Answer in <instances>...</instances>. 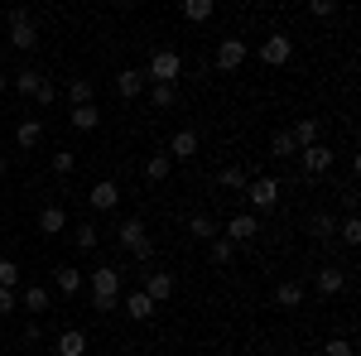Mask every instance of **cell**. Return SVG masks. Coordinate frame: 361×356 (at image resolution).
<instances>
[{"label": "cell", "mask_w": 361, "mask_h": 356, "mask_svg": "<svg viewBox=\"0 0 361 356\" xmlns=\"http://www.w3.org/2000/svg\"><path fill=\"white\" fill-rule=\"evenodd\" d=\"M87 289H92V303H97L102 313H116V308H121V270L97 265V270L87 274Z\"/></svg>", "instance_id": "cell-1"}, {"label": "cell", "mask_w": 361, "mask_h": 356, "mask_svg": "<svg viewBox=\"0 0 361 356\" xmlns=\"http://www.w3.org/2000/svg\"><path fill=\"white\" fill-rule=\"evenodd\" d=\"M178 73H183V58H178V49H154L149 68H145V82L178 87Z\"/></svg>", "instance_id": "cell-2"}, {"label": "cell", "mask_w": 361, "mask_h": 356, "mask_svg": "<svg viewBox=\"0 0 361 356\" xmlns=\"http://www.w3.org/2000/svg\"><path fill=\"white\" fill-rule=\"evenodd\" d=\"M116 241H121V246L130 250V255H140V260H149V236H145V221L140 217H126L121 221V226H116Z\"/></svg>", "instance_id": "cell-3"}, {"label": "cell", "mask_w": 361, "mask_h": 356, "mask_svg": "<svg viewBox=\"0 0 361 356\" xmlns=\"http://www.w3.org/2000/svg\"><path fill=\"white\" fill-rule=\"evenodd\" d=\"M10 44H15L20 54H29V49L39 44V29H34V20H29L25 10H10Z\"/></svg>", "instance_id": "cell-4"}, {"label": "cell", "mask_w": 361, "mask_h": 356, "mask_svg": "<svg viewBox=\"0 0 361 356\" xmlns=\"http://www.w3.org/2000/svg\"><path fill=\"white\" fill-rule=\"evenodd\" d=\"M294 58V39L289 34H270L265 44H260V63H270V68H284Z\"/></svg>", "instance_id": "cell-5"}, {"label": "cell", "mask_w": 361, "mask_h": 356, "mask_svg": "<svg viewBox=\"0 0 361 356\" xmlns=\"http://www.w3.org/2000/svg\"><path fill=\"white\" fill-rule=\"evenodd\" d=\"M246 197L255 202V212H270V207H279V183L275 178H250Z\"/></svg>", "instance_id": "cell-6"}, {"label": "cell", "mask_w": 361, "mask_h": 356, "mask_svg": "<svg viewBox=\"0 0 361 356\" xmlns=\"http://www.w3.org/2000/svg\"><path fill=\"white\" fill-rule=\"evenodd\" d=\"M116 202H121V188H116L111 178L92 183V192H87V207H92V212H116Z\"/></svg>", "instance_id": "cell-7"}, {"label": "cell", "mask_w": 361, "mask_h": 356, "mask_svg": "<svg viewBox=\"0 0 361 356\" xmlns=\"http://www.w3.org/2000/svg\"><path fill=\"white\" fill-rule=\"evenodd\" d=\"M246 39H222V44H217V68H222V73H236V68H241V63H246Z\"/></svg>", "instance_id": "cell-8"}, {"label": "cell", "mask_w": 361, "mask_h": 356, "mask_svg": "<svg viewBox=\"0 0 361 356\" xmlns=\"http://www.w3.org/2000/svg\"><path fill=\"white\" fill-rule=\"evenodd\" d=\"M255 236H260V221L250 217V212L226 221V241H231V246H246V241H255Z\"/></svg>", "instance_id": "cell-9"}, {"label": "cell", "mask_w": 361, "mask_h": 356, "mask_svg": "<svg viewBox=\"0 0 361 356\" xmlns=\"http://www.w3.org/2000/svg\"><path fill=\"white\" fill-rule=\"evenodd\" d=\"M173 289H178V284H173V274H169V270H154L149 279H145V294H149V303H154V308L173 299Z\"/></svg>", "instance_id": "cell-10"}, {"label": "cell", "mask_w": 361, "mask_h": 356, "mask_svg": "<svg viewBox=\"0 0 361 356\" xmlns=\"http://www.w3.org/2000/svg\"><path fill=\"white\" fill-rule=\"evenodd\" d=\"M318 135H323V121H313V116H304V121H294V130H289V140H294V149H308V145H318Z\"/></svg>", "instance_id": "cell-11"}, {"label": "cell", "mask_w": 361, "mask_h": 356, "mask_svg": "<svg viewBox=\"0 0 361 356\" xmlns=\"http://www.w3.org/2000/svg\"><path fill=\"white\" fill-rule=\"evenodd\" d=\"M197 154V130H173V140H169V159H193Z\"/></svg>", "instance_id": "cell-12"}, {"label": "cell", "mask_w": 361, "mask_h": 356, "mask_svg": "<svg viewBox=\"0 0 361 356\" xmlns=\"http://www.w3.org/2000/svg\"><path fill=\"white\" fill-rule=\"evenodd\" d=\"M299 159H304L308 173H328L333 168V149L328 145H308V149H299Z\"/></svg>", "instance_id": "cell-13"}, {"label": "cell", "mask_w": 361, "mask_h": 356, "mask_svg": "<svg viewBox=\"0 0 361 356\" xmlns=\"http://www.w3.org/2000/svg\"><path fill=\"white\" fill-rule=\"evenodd\" d=\"M313 284H318V294H323V299H333V294H342V289H347V274L337 270V265H323Z\"/></svg>", "instance_id": "cell-14"}, {"label": "cell", "mask_w": 361, "mask_h": 356, "mask_svg": "<svg viewBox=\"0 0 361 356\" xmlns=\"http://www.w3.org/2000/svg\"><path fill=\"white\" fill-rule=\"evenodd\" d=\"M140 87H145V73H140V68H121V73H116V97L135 102V97H140Z\"/></svg>", "instance_id": "cell-15"}, {"label": "cell", "mask_w": 361, "mask_h": 356, "mask_svg": "<svg viewBox=\"0 0 361 356\" xmlns=\"http://www.w3.org/2000/svg\"><path fill=\"white\" fill-rule=\"evenodd\" d=\"M54 352H58V356H87V332H78V328H68V332H58V342H54Z\"/></svg>", "instance_id": "cell-16"}, {"label": "cell", "mask_w": 361, "mask_h": 356, "mask_svg": "<svg viewBox=\"0 0 361 356\" xmlns=\"http://www.w3.org/2000/svg\"><path fill=\"white\" fill-rule=\"evenodd\" d=\"M54 284L63 289V299H73V294H78V289L87 284V274H82V270H73V265H58V270H54Z\"/></svg>", "instance_id": "cell-17"}, {"label": "cell", "mask_w": 361, "mask_h": 356, "mask_svg": "<svg viewBox=\"0 0 361 356\" xmlns=\"http://www.w3.org/2000/svg\"><path fill=\"white\" fill-rule=\"evenodd\" d=\"M39 140H44V121H34V116H25V121L15 125V145H20V149H34Z\"/></svg>", "instance_id": "cell-18"}, {"label": "cell", "mask_w": 361, "mask_h": 356, "mask_svg": "<svg viewBox=\"0 0 361 356\" xmlns=\"http://www.w3.org/2000/svg\"><path fill=\"white\" fill-rule=\"evenodd\" d=\"M63 226H68V207H58V202H49V207L39 212V231H44V236H58Z\"/></svg>", "instance_id": "cell-19"}, {"label": "cell", "mask_w": 361, "mask_h": 356, "mask_svg": "<svg viewBox=\"0 0 361 356\" xmlns=\"http://www.w3.org/2000/svg\"><path fill=\"white\" fill-rule=\"evenodd\" d=\"M121 308H126V313H130L135 323H145V318H154V303H149V294H145V289H135V294H126V299H121Z\"/></svg>", "instance_id": "cell-20"}, {"label": "cell", "mask_w": 361, "mask_h": 356, "mask_svg": "<svg viewBox=\"0 0 361 356\" xmlns=\"http://www.w3.org/2000/svg\"><path fill=\"white\" fill-rule=\"evenodd\" d=\"M68 121H73V130H97V125H102V106H97V102H92V106H73Z\"/></svg>", "instance_id": "cell-21"}, {"label": "cell", "mask_w": 361, "mask_h": 356, "mask_svg": "<svg viewBox=\"0 0 361 356\" xmlns=\"http://www.w3.org/2000/svg\"><path fill=\"white\" fill-rule=\"evenodd\" d=\"M275 303L279 308H299V303H304V284H299V279H284L275 289Z\"/></svg>", "instance_id": "cell-22"}, {"label": "cell", "mask_w": 361, "mask_h": 356, "mask_svg": "<svg viewBox=\"0 0 361 356\" xmlns=\"http://www.w3.org/2000/svg\"><path fill=\"white\" fill-rule=\"evenodd\" d=\"M20 303H25V313H49V289H39V284H25Z\"/></svg>", "instance_id": "cell-23"}, {"label": "cell", "mask_w": 361, "mask_h": 356, "mask_svg": "<svg viewBox=\"0 0 361 356\" xmlns=\"http://www.w3.org/2000/svg\"><path fill=\"white\" fill-rule=\"evenodd\" d=\"M207 255H212V265H231V260H236V246H231L226 236H212V241H207Z\"/></svg>", "instance_id": "cell-24"}, {"label": "cell", "mask_w": 361, "mask_h": 356, "mask_svg": "<svg viewBox=\"0 0 361 356\" xmlns=\"http://www.w3.org/2000/svg\"><path fill=\"white\" fill-rule=\"evenodd\" d=\"M212 10H217L212 0H183V20H188V25H202V20H212Z\"/></svg>", "instance_id": "cell-25"}, {"label": "cell", "mask_w": 361, "mask_h": 356, "mask_svg": "<svg viewBox=\"0 0 361 356\" xmlns=\"http://www.w3.org/2000/svg\"><path fill=\"white\" fill-rule=\"evenodd\" d=\"M188 231H193L197 241H212V236H217V221L207 217V212H193V217H188Z\"/></svg>", "instance_id": "cell-26"}, {"label": "cell", "mask_w": 361, "mask_h": 356, "mask_svg": "<svg viewBox=\"0 0 361 356\" xmlns=\"http://www.w3.org/2000/svg\"><path fill=\"white\" fill-rule=\"evenodd\" d=\"M10 82H15V92H20V97H34V92H39V82H44V73H34V68H25V73H15Z\"/></svg>", "instance_id": "cell-27"}, {"label": "cell", "mask_w": 361, "mask_h": 356, "mask_svg": "<svg viewBox=\"0 0 361 356\" xmlns=\"http://www.w3.org/2000/svg\"><path fill=\"white\" fill-rule=\"evenodd\" d=\"M92 92H97V87L87 82V78H73V82H68V102H73V106H92Z\"/></svg>", "instance_id": "cell-28"}, {"label": "cell", "mask_w": 361, "mask_h": 356, "mask_svg": "<svg viewBox=\"0 0 361 356\" xmlns=\"http://www.w3.org/2000/svg\"><path fill=\"white\" fill-rule=\"evenodd\" d=\"M169 168H173V159H169V154H154V159L145 164V178H149V183H164Z\"/></svg>", "instance_id": "cell-29"}, {"label": "cell", "mask_w": 361, "mask_h": 356, "mask_svg": "<svg viewBox=\"0 0 361 356\" xmlns=\"http://www.w3.org/2000/svg\"><path fill=\"white\" fill-rule=\"evenodd\" d=\"M73 241H78V250H97L102 236H97V226H92V221H82V226H73Z\"/></svg>", "instance_id": "cell-30"}, {"label": "cell", "mask_w": 361, "mask_h": 356, "mask_svg": "<svg viewBox=\"0 0 361 356\" xmlns=\"http://www.w3.org/2000/svg\"><path fill=\"white\" fill-rule=\"evenodd\" d=\"M217 183H222V188H246L250 178H246V168H236V164H226L222 173H217Z\"/></svg>", "instance_id": "cell-31"}, {"label": "cell", "mask_w": 361, "mask_h": 356, "mask_svg": "<svg viewBox=\"0 0 361 356\" xmlns=\"http://www.w3.org/2000/svg\"><path fill=\"white\" fill-rule=\"evenodd\" d=\"M149 102H154L159 111H169L173 102H178V87H159V82H154V87H149Z\"/></svg>", "instance_id": "cell-32"}, {"label": "cell", "mask_w": 361, "mask_h": 356, "mask_svg": "<svg viewBox=\"0 0 361 356\" xmlns=\"http://www.w3.org/2000/svg\"><path fill=\"white\" fill-rule=\"evenodd\" d=\"M270 154H279V159H294V140H289V130H275V135H270Z\"/></svg>", "instance_id": "cell-33"}, {"label": "cell", "mask_w": 361, "mask_h": 356, "mask_svg": "<svg viewBox=\"0 0 361 356\" xmlns=\"http://www.w3.org/2000/svg\"><path fill=\"white\" fill-rule=\"evenodd\" d=\"M308 226H313V236H318V241H328V236H333L337 226H333V217H328V212H313V221H308Z\"/></svg>", "instance_id": "cell-34"}, {"label": "cell", "mask_w": 361, "mask_h": 356, "mask_svg": "<svg viewBox=\"0 0 361 356\" xmlns=\"http://www.w3.org/2000/svg\"><path fill=\"white\" fill-rule=\"evenodd\" d=\"M337 236H342L347 246H361V221H357V217H347L342 226H337Z\"/></svg>", "instance_id": "cell-35"}, {"label": "cell", "mask_w": 361, "mask_h": 356, "mask_svg": "<svg viewBox=\"0 0 361 356\" xmlns=\"http://www.w3.org/2000/svg\"><path fill=\"white\" fill-rule=\"evenodd\" d=\"M34 102H39V106H54V102H58V82H54V78H44V82H39Z\"/></svg>", "instance_id": "cell-36"}, {"label": "cell", "mask_w": 361, "mask_h": 356, "mask_svg": "<svg viewBox=\"0 0 361 356\" xmlns=\"http://www.w3.org/2000/svg\"><path fill=\"white\" fill-rule=\"evenodd\" d=\"M20 284V265L15 260H0V289H15Z\"/></svg>", "instance_id": "cell-37"}, {"label": "cell", "mask_w": 361, "mask_h": 356, "mask_svg": "<svg viewBox=\"0 0 361 356\" xmlns=\"http://www.w3.org/2000/svg\"><path fill=\"white\" fill-rule=\"evenodd\" d=\"M323 356H352V342L347 337H333V342H323Z\"/></svg>", "instance_id": "cell-38"}, {"label": "cell", "mask_w": 361, "mask_h": 356, "mask_svg": "<svg viewBox=\"0 0 361 356\" xmlns=\"http://www.w3.org/2000/svg\"><path fill=\"white\" fill-rule=\"evenodd\" d=\"M73 164H78V154H68V149L54 154V173H58V178H63V173H73Z\"/></svg>", "instance_id": "cell-39"}, {"label": "cell", "mask_w": 361, "mask_h": 356, "mask_svg": "<svg viewBox=\"0 0 361 356\" xmlns=\"http://www.w3.org/2000/svg\"><path fill=\"white\" fill-rule=\"evenodd\" d=\"M15 308H20V294H15V289H0V318L15 313Z\"/></svg>", "instance_id": "cell-40"}, {"label": "cell", "mask_w": 361, "mask_h": 356, "mask_svg": "<svg viewBox=\"0 0 361 356\" xmlns=\"http://www.w3.org/2000/svg\"><path fill=\"white\" fill-rule=\"evenodd\" d=\"M308 10H313V15H318V20H333V15H337V5H333V0H313V5H308Z\"/></svg>", "instance_id": "cell-41"}, {"label": "cell", "mask_w": 361, "mask_h": 356, "mask_svg": "<svg viewBox=\"0 0 361 356\" xmlns=\"http://www.w3.org/2000/svg\"><path fill=\"white\" fill-rule=\"evenodd\" d=\"M39 337H44V332H39V323H25V332H20V342H29V347H34Z\"/></svg>", "instance_id": "cell-42"}, {"label": "cell", "mask_w": 361, "mask_h": 356, "mask_svg": "<svg viewBox=\"0 0 361 356\" xmlns=\"http://www.w3.org/2000/svg\"><path fill=\"white\" fill-rule=\"evenodd\" d=\"M5 87H10V73H0V97H5Z\"/></svg>", "instance_id": "cell-43"}, {"label": "cell", "mask_w": 361, "mask_h": 356, "mask_svg": "<svg viewBox=\"0 0 361 356\" xmlns=\"http://www.w3.org/2000/svg\"><path fill=\"white\" fill-rule=\"evenodd\" d=\"M5 168H10V164H5V154H0V178H5Z\"/></svg>", "instance_id": "cell-44"}]
</instances>
